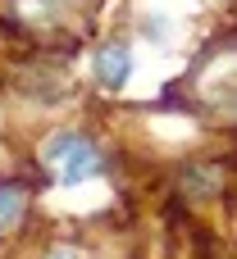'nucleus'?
Listing matches in <instances>:
<instances>
[{
    "label": "nucleus",
    "instance_id": "nucleus-3",
    "mask_svg": "<svg viewBox=\"0 0 237 259\" xmlns=\"http://www.w3.org/2000/svg\"><path fill=\"white\" fill-rule=\"evenodd\" d=\"M23 214V191L18 187H0V228H9Z\"/></svg>",
    "mask_w": 237,
    "mask_h": 259
},
{
    "label": "nucleus",
    "instance_id": "nucleus-2",
    "mask_svg": "<svg viewBox=\"0 0 237 259\" xmlns=\"http://www.w3.org/2000/svg\"><path fill=\"white\" fill-rule=\"evenodd\" d=\"M128 73H132L128 46H105V50H96V82H100V87L119 91V87L128 82Z\"/></svg>",
    "mask_w": 237,
    "mask_h": 259
},
{
    "label": "nucleus",
    "instance_id": "nucleus-4",
    "mask_svg": "<svg viewBox=\"0 0 237 259\" xmlns=\"http://www.w3.org/2000/svg\"><path fill=\"white\" fill-rule=\"evenodd\" d=\"M46 259H78V255H73V250H50Z\"/></svg>",
    "mask_w": 237,
    "mask_h": 259
},
{
    "label": "nucleus",
    "instance_id": "nucleus-1",
    "mask_svg": "<svg viewBox=\"0 0 237 259\" xmlns=\"http://www.w3.org/2000/svg\"><path fill=\"white\" fill-rule=\"evenodd\" d=\"M46 164L59 173L64 187H78V182H87V178H100V168H105L100 150H96L87 137H55V141L46 146Z\"/></svg>",
    "mask_w": 237,
    "mask_h": 259
}]
</instances>
